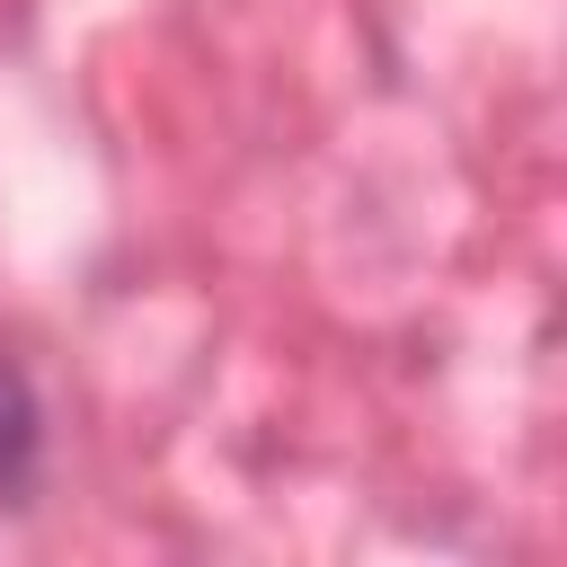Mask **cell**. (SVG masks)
<instances>
[{"instance_id":"obj_1","label":"cell","mask_w":567,"mask_h":567,"mask_svg":"<svg viewBox=\"0 0 567 567\" xmlns=\"http://www.w3.org/2000/svg\"><path fill=\"white\" fill-rule=\"evenodd\" d=\"M35 478V399L18 372H0V496H18Z\"/></svg>"}]
</instances>
